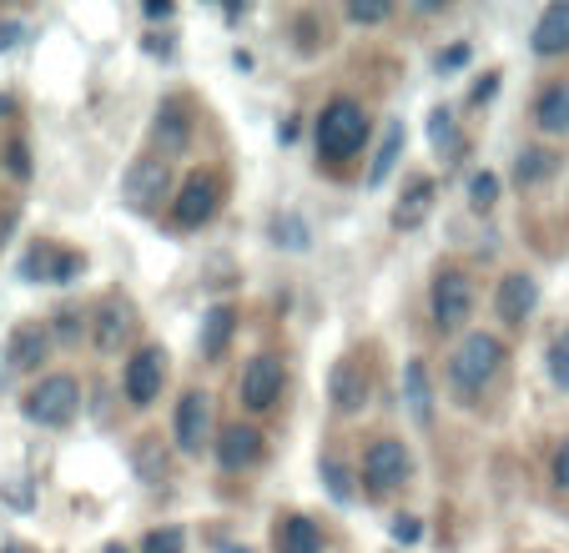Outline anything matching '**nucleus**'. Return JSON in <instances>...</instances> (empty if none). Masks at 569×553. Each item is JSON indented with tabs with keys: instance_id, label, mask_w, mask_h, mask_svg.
I'll list each match as a JSON object with an SVG mask.
<instances>
[{
	"instance_id": "f257e3e1",
	"label": "nucleus",
	"mask_w": 569,
	"mask_h": 553,
	"mask_svg": "<svg viewBox=\"0 0 569 553\" xmlns=\"http://www.w3.org/2000/svg\"><path fill=\"white\" fill-rule=\"evenodd\" d=\"M499 368H505V342H499L495 332H469L449 358V383L459 388L463 398H473L495 383Z\"/></svg>"
},
{
	"instance_id": "f03ea898",
	"label": "nucleus",
	"mask_w": 569,
	"mask_h": 553,
	"mask_svg": "<svg viewBox=\"0 0 569 553\" xmlns=\"http://www.w3.org/2000/svg\"><path fill=\"white\" fill-rule=\"evenodd\" d=\"M363 141H368V117H363V107H358L353 97H333L328 107H322V117H318V157L348 161V157L363 151Z\"/></svg>"
},
{
	"instance_id": "7ed1b4c3",
	"label": "nucleus",
	"mask_w": 569,
	"mask_h": 553,
	"mask_svg": "<svg viewBox=\"0 0 569 553\" xmlns=\"http://www.w3.org/2000/svg\"><path fill=\"white\" fill-rule=\"evenodd\" d=\"M76 408H81V383L71 373H51L26 393V418L41 428H66L76 418Z\"/></svg>"
},
{
	"instance_id": "20e7f679",
	"label": "nucleus",
	"mask_w": 569,
	"mask_h": 553,
	"mask_svg": "<svg viewBox=\"0 0 569 553\" xmlns=\"http://www.w3.org/2000/svg\"><path fill=\"white\" fill-rule=\"evenodd\" d=\"M217 202H222V181H217L212 171H192V177L182 181L177 202H172V222L182 227V232H192V227L212 222V217H217Z\"/></svg>"
},
{
	"instance_id": "39448f33",
	"label": "nucleus",
	"mask_w": 569,
	"mask_h": 553,
	"mask_svg": "<svg viewBox=\"0 0 569 553\" xmlns=\"http://www.w3.org/2000/svg\"><path fill=\"white\" fill-rule=\"evenodd\" d=\"M409 473H413V458H409V448L398 443V438H378V443L363 453V479H368V489L373 493L403 489Z\"/></svg>"
},
{
	"instance_id": "423d86ee",
	"label": "nucleus",
	"mask_w": 569,
	"mask_h": 553,
	"mask_svg": "<svg viewBox=\"0 0 569 553\" xmlns=\"http://www.w3.org/2000/svg\"><path fill=\"white\" fill-rule=\"evenodd\" d=\"M429 312L439 328H463L473 312V282L459 272V267H449V272L433 276V292H429Z\"/></svg>"
},
{
	"instance_id": "0eeeda50",
	"label": "nucleus",
	"mask_w": 569,
	"mask_h": 553,
	"mask_svg": "<svg viewBox=\"0 0 569 553\" xmlns=\"http://www.w3.org/2000/svg\"><path fill=\"white\" fill-rule=\"evenodd\" d=\"M167 177H172L167 157H141V161H131L121 192H127V202L137 207V212H151L157 202H167Z\"/></svg>"
},
{
	"instance_id": "6e6552de",
	"label": "nucleus",
	"mask_w": 569,
	"mask_h": 553,
	"mask_svg": "<svg viewBox=\"0 0 569 553\" xmlns=\"http://www.w3.org/2000/svg\"><path fill=\"white\" fill-rule=\"evenodd\" d=\"M278 398H282V358L258 352V358L242 368V403H248L252 413H268Z\"/></svg>"
},
{
	"instance_id": "1a4fd4ad",
	"label": "nucleus",
	"mask_w": 569,
	"mask_h": 553,
	"mask_svg": "<svg viewBox=\"0 0 569 553\" xmlns=\"http://www.w3.org/2000/svg\"><path fill=\"white\" fill-rule=\"evenodd\" d=\"M161 378H167V358H161V348H141L137 358L127 362V398H131V408H147L151 398L161 393Z\"/></svg>"
},
{
	"instance_id": "9d476101",
	"label": "nucleus",
	"mask_w": 569,
	"mask_h": 553,
	"mask_svg": "<svg viewBox=\"0 0 569 553\" xmlns=\"http://www.w3.org/2000/svg\"><path fill=\"white\" fill-rule=\"evenodd\" d=\"M328 398H333L338 413H358L368 403V373L358 358H338L333 378H328Z\"/></svg>"
},
{
	"instance_id": "9b49d317",
	"label": "nucleus",
	"mask_w": 569,
	"mask_h": 553,
	"mask_svg": "<svg viewBox=\"0 0 569 553\" xmlns=\"http://www.w3.org/2000/svg\"><path fill=\"white\" fill-rule=\"evenodd\" d=\"M207 428H212V403H207V393H187L182 403H177V448H182V453H202Z\"/></svg>"
},
{
	"instance_id": "f8f14e48",
	"label": "nucleus",
	"mask_w": 569,
	"mask_h": 553,
	"mask_svg": "<svg viewBox=\"0 0 569 553\" xmlns=\"http://www.w3.org/2000/svg\"><path fill=\"white\" fill-rule=\"evenodd\" d=\"M46 352H51V328H46V322H21V328L11 332V342H6V362H11L16 373L41 368Z\"/></svg>"
},
{
	"instance_id": "ddd939ff",
	"label": "nucleus",
	"mask_w": 569,
	"mask_h": 553,
	"mask_svg": "<svg viewBox=\"0 0 569 553\" xmlns=\"http://www.w3.org/2000/svg\"><path fill=\"white\" fill-rule=\"evenodd\" d=\"M258 458H262V433L258 428H242V423L222 428V438H217V463H222L227 473L252 469Z\"/></svg>"
},
{
	"instance_id": "4468645a",
	"label": "nucleus",
	"mask_w": 569,
	"mask_h": 553,
	"mask_svg": "<svg viewBox=\"0 0 569 553\" xmlns=\"http://www.w3.org/2000/svg\"><path fill=\"white\" fill-rule=\"evenodd\" d=\"M21 272L31 276V282H71V276L81 272V257L61 252V247H51V242H41V247H31V252H26Z\"/></svg>"
},
{
	"instance_id": "2eb2a0df",
	"label": "nucleus",
	"mask_w": 569,
	"mask_h": 553,
	"mask_svg": "<svg viewBox=\"0 0 569 553\" xmlns=\"http://www.w3.org/2000/svg\"><path fill=\"white\" fill-rule=\"evenodd\" d=\"M535 308H539V282L529 272H509L505 282H499V318H505L509 328H519Z\"/></svg>"
},
{
	"instance_id": "dca6fc26",
	"label": "nucleus",
	"mask_w": 569,
	"mask_h": 553,
	"mask_svg": "<svg viewBox=\"0 0 569 553\" xmlns=\"http://www.w3.org/2000/svg\"><path fill=\"white\" fill-rule=\"evenodd\" d=\"M535 51L539 56L569 51V0H555V6H545V16H539V26H535Z\"/></svg>"
},
{
	"instance_id": "f3484780",
	"label": "nucleus",
	"mask_w": 569,
	"mask_h": 553,
	"mask_svg": "<svg viewBox=\"0 0 569 553\" xmlns=\"http://www.w3.org/2000/svg\"><path fill=\"white\" fill-rule=\"evenodd\" d=\"M278 553H322L318 523H308L302 513H288V519H278Z\"/></svg>"
},
{
	"instance_id": "a211bd4d",
	"label": "nucleus",
	"mask_w": 569,
	"mask_h": 553,
	"mask_svg": "<svg viewBox=\"0 0 569 553\" xmlns=\"http://www.w3.org/2000/svg\"><path fill=\"white\" fill-rule=\"evenodd\" d=\"M433 192H439V187H433L429 177H419L409 187V192H403V202L393 207V227H403V232H413V227L423 222V217L433 212Z\"/></svg>"
},
{
	"instance_id": "6ab92c4d",
	"label": "nucleus",
	"mask_w": 569,
	"mask_h": 553,
	"mask_svg": "<svg viewBox=\"0 0 569 553\" xmlns=\"http://www.w3.org/2000/svg\"><path fill=\"white\" fill-rule=\"evenodd\" d=\"M403 403H409V413L419 418V423H433V393H429V368H423L419 358L403 368Z\"/></svg>"
},
{
	"instance_id": "aec40b11",
	"label": "nucleus",
	"mask_w": 569,
	"mask_h": 553,
	"mask_svg": "<svg viewBox=\"0 0 569 553\" xmlns=\"http://www.w3.org/2000/svg\"><path fill=\"white\" fill-rule=\"evenodd\" d=\"M127 332H131V308H127V302H101V312H97V348L101 352H117Z\"/></svg>"
},
{
	"instance_id": "412c9836",
	"label": "nucleus",
	"mask_w": 569,
	"mask_h": 553,
	"mask_svg": "<svg viewBox=\"0 0 569 553\" xmlns=\"http://www.w3.org/2000/svg\"><path fill=\"white\" fill-rule=\"evenodd\" d=\"M232 332H237V312L232 308H212L202 318V358H222L227 352V342H232Z\"/></svg>"
},
{
	"instance_id": "4be33fe9",
	"label": "nucleus",
	"mask_w": 569,
	"mask_h": 553,
	"mask_svg": "<svg viewBox=\"0 0 569 553\" xmlns=\"http://www.w3.org/2000/svg\"><path fill=\"white\" fill-rule=\"evenodd\" d=\"M535 121L545 131H569V86H549L535 107Z\"/></svg>"
},
{
	"instance_id": "5701e85b",
	"label": "nucleus",
	"mask_w": 569,
	"mask_h": 553,
	"mask_svg": "<svg viewBox=\"0 0 569 553\" xmlns=\"http://www.w3.org/2000/svg\"><path fill=\"white\" fill-rule=\"evenodd\" d=\"M157 141H161V157L187 147V111L177 107V101H167V107L157 111Z\"/></svg>"
},
{
	"instance_id": "b1692460",
	"label": "nucleus",
	"mask_w": 569,
	"mask_h": 553,
	"mask_svg": "<svg viewBox=\"0 0 569 553\" xmlns=\"http://www.w3.org/2000/svg\"><path fill=\"white\" fill-rule=\"evenodd\" d=\"M559 171V157L555 151H545V147H529L525 157H519V167H515V177H519V187H539V181H549Z\"/></svg>"
},
{
	"instance_id": "393cba45",
	"label": "nucleus",
	"mask_w": 569,
	"mask_h": 553,
	"mask_svg": "<svg viewBox=\"0 0 569 553\" xmlns=\"http://www.w3.org/2000/svg\"><path fill=\"white\" fill-rule=\"evenodd\" d=\"M398 151H403V121H393V127H388L383 147H378V157H373V171H368V187H383L388 171L398 167Z\"/></svg>"
},
{
	"instance_id": "a878e982",
	"label": "nucleus",
	"mask_w": 569,
	"mask_h": 553,
	"mask_svg": "<svg viewBox=\"0 0 569 553\" xmlns=\"http://www.w3.org/2000/svg\"><path fill=\"white\" fill-rule=\"evenodd\" d=\"M137 473H141V483H151L157 489L161 479H167V453H161V438H141L137 443Z\"/></svg>"
},
{
	"instance_id": "bb28decb",
	"label": "nucleus",
	"mask_w": 569,
	"mask_h": 553,
	"mask_svg": "<svg viewBox=\"0 0 569 553\" xmlns=\"http://www.w3.org/2000/svg\"><path fill=\"white\" fill-rule=\"evenodd\" d=\"M272 237H278V247L302 252V247H308V222H302L298 212H282V217H272Z\"/></svg>"
},
{
	"instance_id": "cd10ccee",
	"label": "nucleus",
	"mask_w": 569,
	"mask_h": 553,
	"mask_svg": "<svg viewBox=\"0 0 569 553\" xmlns=\"http://www.w3.org/2000/svg\"><path fill=\"white\" fill-rule=\"evenodd\" d=\"M469 202L479 207V212H489V207L499 202V177L495 171H473L469 177Z\"/></svg>"
},
{
	"instance_id": "c85d7f7f",
	"label": "nucleus",
	"mask_w": 569,
	"mask_h": 553,
	"mask_svg": "<svg viewBox=\"0 0 569 553\" xmlns=\"http://www.w3.org/2000/svg\"><path fill=\"white\" fill-rule=\"evenodd\" d=\"M322 483H328V493H333L338 503H353V479H348V469L338 458H322Z\"/></svg>"
},
{
	"instance_id": "c756f323",
	"label": "nucleus",
	"mask_w": 569,
	"mask_h": 553,
	"mask_svg": "<svg viewBox=\"0 0 569 553\" xmlns=\"http://www.w3.org/2000/svg\"><path fill=\"white\" fill-rule=\"evenodd\" d=\"M549 378H555V383L569 393V328L549 342Z\"/></svg>"
},
{
	"instance_id": "7c9ffc66",
	"label": "nucleus",
	"mask_w": 569,
	"mask_h": 553,
	"mask_svg": "<svg viewBox=\"0 0 569 553\" xmlns=\"http://www.w3.org/2000/svg\"><path fill=\"white\" fill-rule=\"evenodd\" d=\"M388 16H393L388 0H353V6H348V21H358V26H378V21H388Z\"/></svg>"
},
{
	"instance_id": "2f4dec72",
	"label": "nucleus",
	"mask_w": 569,
	"mask_h": 553,
	"mask_svg": "<svg viewBox=\"0 0 569 553\" xmlns=\"http://www.w3.org/2000/svg\"><path fill=\"white\" fill-rule=\"evenodd\" d=\"M182 549H187L182 529H151L147 533V553H182Z\"/></svg>"
},
{
	"instance_id": "473e14b6",
	"label": "nucleus",
	"mask_w": 569,
	"mask_h": 553,
	"mask_svg": "<svg viewBox=\"0 0 569 553\" xmlns=\"http://www.w3.org/2000/svg\"><path fill=\"white\" fill-rule=\"evenodd\" d=\"M429 137H433V147H459V137H453V117H449V111H433V117H429Z\"/></svg>"
},
{
	"instance_id": "72a5a7b5",
	"label": "nucleus",
	"mask_w": 569,
	"mask_h": 553,
	"mask_svg": "<svg viewBox=\"0 0 569 553\" xmlns=\"http://www.w3.org/2000/svg\"><path fill=\"white\" fill-rule=\"evenodd\" d=\"M6 171H11V177H31V151H26V141H11V147H6Z\"/></svg>"
},
{
	"instance_id": "f704fd0d",
	"label": "nucleus",
	"mask_w": 569,
	"mask_h": 553,
	"mask_svg": "<svg viewBox=\"0 0 569 553\" xmlns=\"http://www.w3.org/2000/svg\"><path fill=\"white\" fill-rule=\"evenodd\" d=\"M419 539H423L419 519H409V513H398V519H393V543H419Z\"/></svg>"
},
{
	"instance_id": "c9c22d12",
	"label": "nucleus",
	"mask_w": 569,
	"mask_h": 553,
	"mask_svg": "<svg viewBox=\"0 0 569 553\" xmlns=\"http://www.w3.org/2000/svg\"><path fill=\"white\" fill-rule=\"evenodd\" d=\"M549 473H555V483H559V489H569V438L555 448V463H549Z\"/></svg>"
},
{
	"instance_id": "e433bc0d",
	"label": "nucleus",
	"mask_w": 569,
	"mask_h": 553,
	"mask_svg": "<svg viewBox=\"0 0 569 553\" xmlns=\"http://www.w3.org/2000/svg\"><path fill=\"white\" fill-rule=\"evenodd\" d=\"M26 41V26L21 21H0V51H11V46Z\"/></svg>"
},
{
	"instance_id": "4c0bfd02",
	"label": "nucleus",
	"mask_w": 569,
	"mask_h": 553,
	"mask_svg": "<svg viewBox=\"0 0 569 553\" xmlns=\"http://www.w3.org/2000/svg\"><path fill=\"white\" fill-rule=\"evenodd\" d=\"M76 332H81V312H61V318H56V338L71 342Z\"/></svg>"
},
{
	"instance_id": "58836bf2",
	"label": "nucleus",
	"mask_w": 569,
	"mask_h": 553,
	"mask_svg": "<svg viewBox=\"0 0 569 553\" xmlns=\"http://www.w3.org/2000/svg\"><path fill=\"white\" fill-rule=\"evenodd\" d=\"M495 91H499V76H483V81L473 86V107H483V101L495 97Z\"/></svg>"
},
{
	"instance_id": "ea45409f",
	"label": "nucleus",
	"mask_w": 569,
	"mask_h": 553,
	"mask_svg": "<svg viewBox=\"0 0 569 553\" xmlns=\"http://www.w3.org/2000/svg\"><path fill=\"white\" fill-rule=\"evenodd\" d=\"M463 61H469V46H453V51L439 56V71H453V66H463Z\"/></svg>"
},
{
	"instance_id": "a19ab883",
	"label": "nucleus",
	"mask_w": 569,
	"mask_h": 553,
	"mask_svg": "<svg viewBox=\"0 0 569 553\" xmlns=\"http://www.w3.org/2000/svg\"><path fill=\"white\" fill-rule=\"evenodd\" d=\"M6 499H11V503H16V509H26V503H31V489H26V479H21V483H16V489H6Z\"/></svg>"
},
{
	"instance_id": "79ce46f5",
	"label": "nucleus",
	"mask_w": 569,
	"mask_h": 553,
	"mask_svg": "<svg viewBox=\"0 0 569 553\" xmlns=\"http://www.w3.org/2000/svg\"><path fill=\"white\" fill-rule=\"evenodd\" d=\"M147 16H151V21H157V16L167 21V16H172V6H167V0H147Z\"/></svg>"
},
{
	"instance_id": "37998d69",
	"label": "nucleus",
	"mask_w": 569,
	"mask_h": 553,
	"mask_svg": "<svg viewBox=\"0 0 569 553\" xmlns=\"http://www.w3.org/2000/svg\"><path fill=\"white\" fill-rule=\"evenodd\" d=\"M107 553H127V549H121V543H111V549H107Z\"/></svg>"
},
{
	"instance_id": "c03bdc74",
	"label": "nucleus",
	"mask_w": 569,
	"mask_h": 553,
	"mask_svg": "<svg viewBox=\"0 0 569 553\" xmlns=\"http://www.w3.org/2000/svg\"><path fill=\"white\" fill-rule=\"evenodd\" d=\"M222 553H248V549H222Z\"/></svg>"
},
{
	"instance_id": "a18cd8bd",
	"label": "nucleus",
	"mask_w": 569,
	"mask_h": 553,
	"mask_svg": "<svg viewBox=\"0 0 569 553\" xmlns=\"http://www.w3.org/2000/svg\"><path fill=\"white\" fill-rule=\"evenodd\" d=\"M11 553H21V549H11Z\"/></svg>"
}]
</instances>
